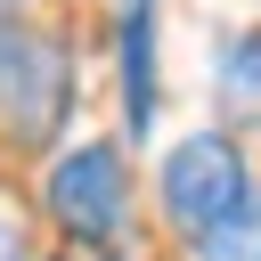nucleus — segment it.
I'll return each mask as SVG.
<instances>
[{
	"mask_svg": "<svg viewBox=\"0 0 261 261\" xmlns=\"http://www.w3.org/2000/svg\"><path fill=\"white\" fill-rule=\"evenodd\" d=\"M220 98L228 106H261V33H237L220 49Z\"/></svg>",
	"mask_w": 261,
	"mask_h": 261,
	"instance_id": "obj_5",
	"label": "nucleus"
},
{
	"mask_svg": "<svg viewBox=\"0 0 261 261\" xmlns=\"http://www.w3.org/2000/svg\"><path fill=\"white\" fill-rule=\"evenodd\" d=\"M82 98V65L57 33L0 16V147H49Z\"/></svg>",
	"mask_w": 261,
	"mask_h": 261,
	"instance_id": "obj_3",
	"label": "nucleus"
},
{
	"mask_svg": "<svg viewBox=\"0 0 261 261\" xmlns=\"http://www.w3.org/2000/svg\"><path fill=\"white\" fill-rule=\"evenodd\" d=\"M155 204L188 261H261V171L237 130L196 122L155 163Z\"/></svg>",
	"mask_w": 261,
	"mask_h": 261,
	"instance_id": "obj_1",
	"label": "nucleus"
},
{
	"mask_svg": "<svg viewBox=\"0 0 261 261\" xmlns=\"http://www.w3.org/2000/svg\"><path fill=\"white\" fill-rule=\"evenodd\" d=\"M155 8H163V0H122V24H114V49H122V139H147V130H155V106H163Z\"/></svg>",
	"mask_w": 261,
	"mask_h": 261,
	"instance_id": "obj_4",
	"label": "nucleus"
},
{
	"mask_svg": "<svg viewBox=\"0 0 261 261\" xmlns=\"http://www.w3.org/2000/svg\"><path fill=\"white\" fill-rule=\"evenodd\" d=\"M49 261H73V253H49Z\"/></svg>",
	"mask_w": 261,
	"mask_h": 261,
	"instance_id": "obj_6",
	"label": "nucleus"
},
{
	"mask_svg": "<svg viewBox=\"0 0 261 261\" xmlns=\"http://www.w3.org/2000/svg\"><path fill=\"white\" fill-rule=\"evenodd\" d=\"M41 212L82 253H130V155L122 139H73L41 171Z\"/></svg>",
	"mask_w": 261,
	"mask_h": 261,
	"instance_id": "obj_2",
	"label": "nucleus"
}]
</instances>
